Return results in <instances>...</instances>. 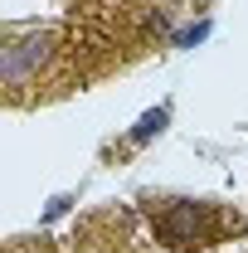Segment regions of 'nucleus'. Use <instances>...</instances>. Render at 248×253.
Segmentation results:
<instances>
[{"instance_id": "nucleus-2", "label": "nucleus", "mask_w": 248, "mask_h": 253, "mask_svg": "<svg viewBox=\"0 0 248 253\" xmlns=\"http://www.w3.org/2000/svg\"><path fill=\"white\" fill-rule=\"evenodd\" d=\"M200 210L195 205H180V210H170L165 219H161V239L165 244H175V249H185V244H195V234H200Z\"/></svg>"}, {"instance_id": "nucleus-3", "label": "nucleus", "mask_w": 248, "mask_h": 253, "mask_svg": "<svg viewBox=\"0 0 248 253\" xmlns=\"http://www.w3.org/2000/svg\"><path fill=\"white\" fill-rule=\"evenodd\" d=\"M161 126H165V107H156V112H146V117H141V126H136L131 136H136V141H151V136L161 131Z\"/></svg>"}, {"instance_id": "nucleus-4", "label": "nucleus", "mask_w": 248, "mask_h": 253, "mask_svg": "<svg viewBox=\"0 0 248 253\" xmlns=\"http://www.w3.org/2000/svg\"><path fill=\"white\" fill-rule=\"evenodd\" d=\"M205 34H209L205 25H195V30H185V34H180V44H195V39H205Z\"/></svg>"}, {"instance_id": "nucleus-1", "label": "nucleus", "mask_w": 248, "mask_h": 253, "mask_svg": "<svg viewBox=\"0 0 248 253\" xmlns=\"http://www.w3.org/2000/svg\"><path fill=\"white\" fill-rule=\"evenodd\" d=\"M44 59H49V34H34V39H25V44L5 49V78L20 83V78L30 73V63H44Z\"/></svg>"}]
</instances>
